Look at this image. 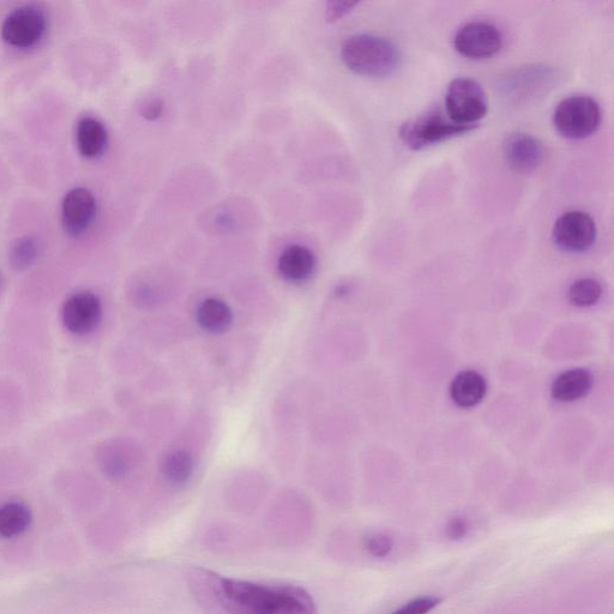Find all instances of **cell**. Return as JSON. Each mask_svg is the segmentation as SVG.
Returning <instances> with one entry per match:
<instances>
[{"mask_svg": "<svg viewBox=\"0 0 614 614\" xmlns=\"http://www.w3.org/2000/svg\"><path fill=\"white\" fill-rule=\"evenodd\" d=\"M192 597L206 614H318L306 589L233 579L194 567L186 573Z\"/></svg>", "mask_w": 614, "mask_h": 614, "instance_id": "cell-1", "label": "cell"}, {"mask_svg": "<svg viewBox=\"0 0 614 614\" xmlns=\"http://www.w3.org/2000/svg\"><path fill=\"white\" fill-rule=\"evenodd\" d=\"M340 53L347 68L361 76H387L401 62L399 47L393 41L373 34L349 36L343 41Z\"/></svg>", "mask_w": 614, "mask_h": 614, "instance_id": "cell-2", "label": "cell"}, {"mask_svg": "<svg viewBox=\"0 0 614 614\" xmlns=\"http://www.w3.org/2000/svg\"><path fill=\"white\" fill-rule=\"evenodd\" d=\"M473 129L475 126L457 124L447 116V113L433 108L403 123L399 135L408 148L420 150L447 141L449 138L467 134Z\"/></svg>", "mask_w": 614, "mask_h": 614, "instance_id": "cell-3", "label": "cell"}, {"mask_svg": "<svg viewBox=\"0 0 614 614\" xmlns=\"http://www.w3.org/2000/svg\"><path fill=\"white\" fill-rule=\"evenodd\" d=\"M600 122V106L587 95H573L563 99L553 113V125L558 134L570 140L591 136L599 128Z\"/></svg>", "mask_w": 614, "mask_h": 614, "instance_id": "cell-4", "label": "cell"}, {"mask_svg": "<svg viewBox=\"0 0 614 614\" xmlns=\"http://www.w3.org/2000/svg\"><path fill=\"white\" fill-rule=\"evenodd\" d=\"M486 93L478 81L469 77H457L451 81L445 94V113L453 122L475 126L486 116Z\"/></svg>", "mask_w": 614, "mask_h": 614, "instance_id": "cell-5", "label": "cell"}, {"mask_svg": "<svg viewBox=\"0 0 614 614\" xmlns=\"http://www.w3.org/2000/svg\"><path fill=\"white\" fill-rule=\"evenodd\" d=\"M46 12L38 5L26 4L9 12L2 24V39L16 50H29L44 39Z\"/></svg>", "mask_w": 614, "mask_h": 614, "instance_id": "cell-6", "label": "cell"}, {"mask_svg": "<svg viewBox=\"0 0 614 614\" xmlns=\"http://www.w3.org/2000/svg\"><path fill=\"white\" fill-rule=\"evenodd\" d=\"M558 249L580 254L592 248L597 239V225L591 215L574 210L559 216L552 231Z\"/></svg>", "mask_w": 614, "mask_h": 614, "instance_id": "cell-7", "label": "cell"}, {"mask_svg": "<svg viewBox=\"0 0 614 614\" xmlns=\"http://www.w3.org/2000/svg\"><path fill=\"white\" fill-rule=\"evenodd\" d=\"M502 42L498 28L484 21L466 23L457 30L454 38L456 51L472 59L495 56L501 50Z\"/></svg>", "mask_w": 614, "mask_h": 614, "instance_id": "cell-8", "label": "cell"}, {"mask_svg": "<svg viewBox=\"0 0 614 614\" xmlns=\"http://www.w3.org/2000/svg\"><path fill=\"white\" fill-rule=\"evenodd\" d=\"M101 318V300L93 292H76L65 300L62 319L64 327L71 334L84 336L93 333L99 327Z\"/></svg>", "mask_w": 614, "mask_h": 614, "instance_id": "cell-9", "label": "cell"}, {"mask_svg": "<svg viewBox=\"0 0 614 614\" xmlns=\"http://www.w3.org/2000/svg\"><path fill=\"white\" fill-rule=\"evenodd\" d=\"M98 214V202L87 188H74L66 192L62 201V221L66 233L72 237L86 233Z\"/></svg>", "mask_w": 614, "mask_h": 614, "instance_id": "cell-10", "label": "cell"}, {"mask_svg": "<svg viewBox=\"0 0 614 614\" xmlns=\"http://www.w3.org/2000/svg\"><path fill=\"white\" fill-rule=\"evenodd\" d=\"M503 153L509 166L520 173L537 170L545 159L543 143L539 138L526 132L510 135L504 142Z\"/></svg>", "mask_w": 614, "mask_h": 614, "instance_id": "cell-11", "label": "cell"}, {"mask_svg": "<svg viewBox=\"0 0 614 614\" xmlns=\"http://www.w3.org/2000/svg\"><path fill=\"white\" fill-rule=\"evenodd\" d=\"M278 269L286 281L303 284L315 273L316 257L306 246L293 244L281 252Z\"/></svg>", "mask_w": 614, "mask_h": 614, "instance_id": "cell-12", "label": "cell"}, {"mask_svg": "<svg viewBox=\"0 0 614 614\" xmlns=\"http://www.w3.org/2000/svg\"><path fill=\"white\" fill-rule=\"evenodd\" d=\"M76 143L83 158L98 159L105 153L108 134L105 125L94 117H83L76 126Z\"/></svg>", "mask_w": 614, "mask_h": 614, "instance_id": "cell-13", "label": "cell"}, {"mask_svg": "<svg viewBox=\"0 0 614 614\" xmlns=\"http://www.w3.org/2000/svg\"><path fill=\"white\" fill-rule=\"evenodd\" d=\"M553 78L555 74L549 66H527L510 76L505 87L509 94H514L517 98H526V96L539 94L541 90L549 86Z\"/></svg>", "mask_w": 614, "mask_h": 614, "instance_id": "cell-14", "label": "cell"}, {"mask_svg": "<svg viewBox=\"0 0 614 614\" xmlns=\"http://www.w3.org/2000/svg\"><path fill=\"white\" fill-rule=\"evenodd\" d=\"M487 391L485 378L475 371H463L450 385L451 399L461 408H472L483 401Z\"/></svg>", "mask_w": 614, "mask_h": 614, "instance_id": "cell-15", "label": "cell"}, {"mask_svg": "<svg viewBox=\"0 0 614 614\" xmlns=\"http://www.w3.org/2000/svg\"><path fill=\"white\" fill-rule=\"evenodd\" d=\"M592 383V375L587 370H569L555 379L552 384L551 395L558 402H574L589 393Z\"/></svg>", "mask_w": 614, "mask_h": 614, "instance_id": "cell-16", "label": "cell"}, {"mask_svg": "<svg viewBox=\"0 0 614 614\" xmlns=\"http://www.w3.org/2000/svg\"><path fill=\"white\" fill-rule=\"evenodd\" d=\"M197 322L203 330L212 334L224 333L230 329L233 322V313L225 302L210 298L198 306Z\"/></svg>", "mask_w": 614, "mask_h": 614, "instance_id": "cell-17", "label": "cell"}, {"mask_svg": "<svg viewBox=\"0 0 614 614\" xmlns=\"http://www.w3.org/2000/svg\"><path fill=\"white\" fill-rule=\"evenodd\" d=\"M32 523V511L21 502H9L0 507V537H20Z\"/></svg>", "mask_w": 614, "mask_h": 614, "instance_id": "cell-18", "label": "cell"}, {"mask_svg": "<svg viewBox=\"0 0 614 614\" xmlns=\"http://www.w3.org/2000/svg\"><path fill=\"white\" fill-rule=\"evenodd\" d=\"M162 474L173 486L189 483L195 472V461L188 451L174 450L162 462Z\"/></svg>", "mask_w": 614, "mask_h": 614, "instance_id": "cell-19", "label": "cell"}, {"mask_svg": "<svg viewBox=\"0 0 614 614\" xmlns=\"http://www.w3.org/2000/svg\"><path fill=\"white\" fill-rule=\"evenodd\" d=\"M40 255L39 240L34 236H22L12 243L9 251V262L16 272H26L32 268Z\"/></svg>", "mask_w": 614, "mask_h": 614, "instance_id": "cell-20", "label": "cell"}, {"mask_svg": "<svg viewBox=\"0 0 614 614\" xmlns=\"http://www.w3.org/2000/svg\"><path fill=\"white\" fill-rule=\"evenodd\" d=\"M603 294V288L598 281L593 279H581L574 282L569 288V302L575 306L588 307L599 302Z\"/></svg>", "mask_w": 614, "mask_h": 614, "instance_id": "cell-21", "label": "cell"}, {"mask_svg": "<svg viewBox=\"0 0 614 614\" xmlns=\"http://www.w3.org/2000/svg\"><path fill=\"white\" fill-rule=\"evenodd\" d=\"M364 549L371 557L385 558L393 552V539L387 534L375 533L367 535L364 539Z\"/></svg>", "mask_w": 614, "mask_h": 614, "instance_id": "cell-22", "label": "cell"}, {"mask_svg": "<svg viewBox=\"0 0 614 614\" xmlns=\"http://www.w3.org/2000/svg\"><path fill=\"white\" fill-rule=\"evenodd\" d=\"M442 599L435 595H425V597L415 598L401 606L399 610L391 614H429L441 605Z\"/></svg>", "mask_w": 614, "mask_h": 614, "instance_id": "cell-23", "label": "cell"}, {"mask_svg": "<svg viewBox=\"0 0 614 614\" xmlns=\"http://www.w3.org/2000/svg\"><path fill=\"white\" fill-rule=\"evenodd\" d=\"M358 4V2H348V0H334V2H329L327 4V8H325V17H327L328 22L339 21Z\"/></svg>", "mask_w": 614, "mask_h": 614, "instance_id": "cell-24", "label": "cell"}, {"mask_svg": "<svg viewBox=\"0 0 614 614\" xmlns=\"http://www.w3.org/2000/svg\"><path fill=\"white\" fill-rule=\"evenodd\" d=\"M468 534V523L461 516L453 517L445 526V537L451 541H460Z\"/></svg>", "mask_w": 614, "mask_h": 614, "instance_id": "cell-25", "label": "cell"}, {"mask_svg": "<svg viewBox=\"0 0 614 614\" xmlns=\"http://www.w3.org/2000/svg\"><path fill=\"white\" fill-rule=\"evenodd\" d=\"M162 111H164V102L159 99L149 100L141 107L142 117L148 120L160 118Z\"/></svg>", "mask_w": 614, "mask_h": 614, "instance_id": "cell-26", "label": "cell"}]
</instances>
